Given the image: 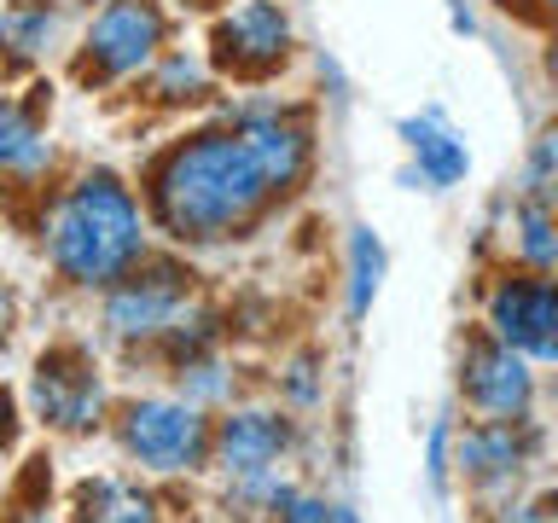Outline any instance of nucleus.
I'll return each mask as SVG.
<instances>
[{
	"label": "nucleus",
	"instance_id": "1",
	"mask_svg": "<svg viewBox=\"0 0 558 523\" xmlns=\"http://www.w3.org/2000/svg\"><path fill=\"white\" fill-rule=\"evenodd\" d=\"M268 192L274 186L262 181L239 134H198L163 157L151 198L174 239H227L256 216Z\"/></svg>",
	"mask_w": 558,
	"mask_h": 523
},
{
	"label": "nucleus",
	"instance_id": "2",
	"mask_svg": "<svg viewBox=\"0 0 558 523\" xmlns=\"http://www.w3.org/2000/svg\"><path fill=\"white\" fill-rule=\"evenodd\" d=\"M52 262L82 279V285H105L140 256V209L117 174H87L70 186L59 216L47 227Z\"/></svg>",
	"mask_w": 558,
	"mask_h": 523
},
{
	"label": "nucleus",
	"instance_id": "3",
	"mask_svg": "<svg viewBox=\"0 0 558 523\" xmlns=\"http://www.w3.org/2000/svg\"><path fill=\"white\" fill-rule=\"evenodd\" d=\"M157 47H163V12H157L151 0H111V7L87 24L82 76H94V82L134 76L140 64L157 59Z\"/></svg>",
	"mask_w": 558,
	"mask_h": 523
},
{
	"label": "nucleus",
	"instance_id": "4",
	"mask_svg": "<svg viewBox=\"0 0 558 523\" xmlns=\"http://www.w3.org/2000/svg\"><path fill=\"white\" fill-rule=\"evenodd\" d=\"M122 442L151 471H186L204 453V418L192 401H134L122 418Z\"/></svg>",
	"mask_w": 558,
	"mask_h": 523
},
{
	"label": "nucleus",
	"instance_id": "5",
	"mask_svg": "<svg viewBox=\"0 0 558 523\" xmlns=\"http://www.w3.org/2000/svg\"><path fill=\"white\" fill-rule=\"evenodd\" d=\"M291 47V24L279 12V0H239L233 12L216 24V52L244 76H268Z\"/></svg>",
	"mask_w": 558,
	"mask_h": 523
},
{
	"label": "nucleus",
	"instance_id": "6",
	"mask_svg": "<svg viewBox=\"0 0 558 523\" xmlns=\"http://www.w3.org/2000/svg\"><path fill=\"white\" fill-rule=\"evenodd\" d=\"M29 396H35V413H41L47 425H59V430H87L94 413H99V378L76 349H52V355H41Z\"/></svg>",
	"mask_w": 558,
	"mask_h": 523
},
{
	"label": "nucleus",
	"instance_id": "7",
	"mask_svg": "<svg viewBox=\"0 0 558 523\" xmlns=\"http://www.w3.org/2000/svg\"><path fill=\"white\" fill-rule=\"evenodd\" d=\"M488 326L500 331L506 349H523V355H541L547 361L558 349V303H553V285L547 279H512V285L495 291L488 303Z\"/></svg>",
	"mask_w": 558,
	"mask_h": 523
},
{
	"label": "nucleus",
	"instance_id": "8",
	"mask_svg": "<svg viewBox=\"0 0 558 523\" xmlns=\"http://www.w3.org/2000/svg\"><path fill=\"white\" fill-rule=\"evenodd\" d=\"M530 390H535V378H530V366H523L518 349L483 343V349H471V355H465V396H471V408H477V413L518 418L523 408H530Z\"/></svg>",
	"mask_w": 558,
	"mask_h": 523
},
{
	"label": "nucleus",
	"instance_id": "9",
	"mask_svg": "<svg viewBox=\"0 0 558 523\" xmlns=\"http://www.w3.org/2000/svg\"><path fill=\"white\" fill-rule=\"evenodd\" d=\"M239 139H244V151L256 157L262 181H268L274 192H286L296 174L308 169V129H303V122H291V117H279V111L244 117Z\"/></svg>",
	"mask_w": 558,
	"mask_h": 523
},
{
	"label": "nucleus",
	"instance_id": "10",
	"mask_svg": "<svg viewBox=\"0 0 558 523\" xmlns=\"http://www.w3.org/2000/svg\"><path fill=\"white\" fill-rule=\"evenodd\" d=\"M186 303V285L174 268H157L146 279H134V285H122L111 296V308H105V320H111L122 338H140V331H163L174 326V314Z\"/></svg>",
	"mask_w": 558,
	"mask_h": 523
},
{
	"label": "nucleus",
	"instance_id": "11",
	"mask_svg": "<svg viewBox=\"0 0 558 523\" xmlns=\"http://www.w3.org/2000/svg\"><path fill=\"white\" fill-rule=\"evenodd\" d=\"M286 442H291V430L274 413H233L221 425V465L233 477H262L286 453Z\"/></svg>",
	"mask_w": 558,
	"mask_h": 523
},
{
	"label": "nucleus",
	"instance_id": "12",
	"mask_svg": "<svg viewBox=\"0 0 558 523\" xmlns=\"http://www.w3.org/2000/svg\"><path fill=\"white\" fill-rule=\"evenodd\" d=\"M401 139H408V151L418 157V174H425L430 186H453L460 174L471 169V157H465V139L448 129L436 111L425 117H408L401 122Z\"/></svg>",
	"mask_w": 558,
	"mask_h": 523
},
{
	"label": "nucleus",
	"instance_id": "13",
	"mask_svg": "<svg viewBox=\"0 0 558 523\" xmlns=\"http://www.w3.org/2000/svg\"><path fill=\"white\" fill-rule=\"evenodd\" d=\"M76 523H157V506L122 477H94L76 488Z\"/></svg>",
	"mask_w": 558,
	"mask_h": 523
},
{
	"label": "nucleus",
	"instance_id": "14",
	"mask_svg": "<svg viewBox=\"0 0 558 523\" xmlns=\"http://www.w3.org/2000/svg\"><path fill=\"white\" fill-rule=\"evenodd\" d=\"M52 35H59V0H12V7L0 12V47H7L12 59L47 52Z\"/></svg>",
	"mask_w": 558,
	"mask_h": 523
},
{
	"label": "nucleus",
	"instance_id": "15",
	"mask_svg": "<svg viewBox=\"0 0 558 523\" xmlns=\"http://www.w3.org/2000/svg\"><path fill=\"white\" fill-rule=\"evenodd\" d=\"M47 163V139H41V122H35L24 105L0 99V169H41Z\"/></svg>",
	"mask_w": 558,
	"mask_h": 523
},
{
	"label": "nucleus",
	"instance_id": "16",
	"mask_svg": "<svg viewBox=\"0 0 558 523\" xmlns=\"http://www.w3.org/2000/svg\"><path fill=\"white\" fill-rule=\"evenodd\" d=\"M523 460V448L512 442V430L506 425H488V430H471L465 442H460V465L471 471V477H512Z\"/></svg>",
	"mask_w": 558,
	"mask_h": 523
},
{
	"label": "nucleus",
	"instance_id": "17",
	"mask_svg": "<svg viewBox=\"0 0 558 523\" xmlns=\"http://www.w3.org/2000/svg\"><path fill=\"white\" fill-rule=\"evenodd\" d=\"M378 279H384V244L366 227H355V239H349V314L373 308Z\"/></svg>",
	"mask_w": 558,
	"mask_h": 523
},
{
	"label": "nucleus",
	"instance_id": "18",
	"mask_svg": "<svg viewBox=\"0 0 558 523\" xmlns=\"http://www.w3.org/2000/svg\"><path fill=\"white\" fill-rule=\"evenodd\" d=\"M518 244H523V256L535 262V268H553V256H558V239H553V209L547 204H523L518 209Z\"/></svg>",
	"mask_w": 558,
	"mask_h": 523
},
{
	"label": "nucleus",
	"instance_id": "19",
	"mask_svg": "<svg viewBox=\"0 0 558 523\" xmlns=\"http://www.w3.org/2000/svg\"><path fill=\"white\" fill-rule=\"evenodd\" d=\"M157 94L163 99H198L204 94V64L192 52H169L163 70H157Z\"/></svg>",
	"mask_w": 558,
	"mask_h": 523
},
{
	"label": "nucleus",
	"instance_id": "20",
	"mask_svg": "<svg viewBox=\"0 0 558 523\" xmlns=\"http://www.w3.org/2000/svg\"><path fill=\"white\" fill-rule=\"evenodd\" d=\"M326 518H331V506H326V500L291 495V512H286V523H326Z\"/></svg>",
	"mask_w": 558,
	"mask_h": 523
},
{
	"label": "nucleus",
	"instance_id": "21",
	"mask_svg": "<svg viewBox=\"0 0 558 523\" xmlns=\"http://www.w3.org/2000/svg\"><path fill=\"white\" fill-rule=\"evenodd\" d=\"M12 314H17V296H12V285L0 279V338L12 331Z\"/></svg>",
	"mask_w": 558,
	"mask_h": 523
},
{
	"label": "nucleus",
	"instance_id": "22",
	"mask_svg": "<svg viewBox=\"0 0 558 523\" xmlns=\"http://www.w3.org/2000/svg\"><path fill=\"white\" fill-rule=\"evenodd\" d=\"M7 436H12V408H7V390H0V448H7Z\"/></svg>",
	"mask_w": 558,
	"mask_h": 523
},
{
	"label": "nucleus",
	"instance_id": "23",
	"mask_svg": "<svg viewBox=\"0 0 558 523\" xmlns=\"http://www.w3.org/2000/svg\"><path fill=\"white\" fill-rule=\"evenodd\" d=\"M326 523H361V518H355V512H343V506H331V518H326Z\"/></svg>",
	"mask_w": 558,
	"mask_h": 523
}]
</instances>
